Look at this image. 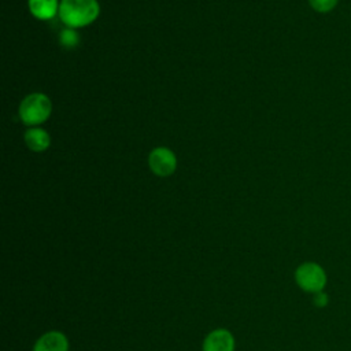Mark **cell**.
Returning <instances> with one entry per match:
<instances>
[{"label":"cell","mask_w":351,"mask_h":351,"mask_svg":"<svg viewBox=\"0 0 351 351\" xmlns=\"http://www.w3.org/2000/svg\"><path fill=\"white\" fill-rule=\"evenodd\" d=\"M25 141H26L27 147H29L32 151L41 152V151H45V149L49 147L51 138H49V134H48L44 129L32 128V129L26 130V133H25Z\"/></svg>","instance_id":"52a82bcc"},{"label":"cell","mask_w":351,"mask_h":351,"mask_svg":"<svg viewBox=\"0 0 351 351\" xmlns=\"http://www.w3.org/2000/svg\"><path fill=\"white\" fill-rule=\"evenodd\" d=\"M148 163L151 170L160 177H166L173 174V171L176 170L177 166V159L173 151H170L169 148L165 147H159L155 148L148 158Z\"/></svg>","instance_id":"277c9868"},{"label":"cell","mask_w":351,"mask_h":351,"mask_svg":"<svg viewBox=\"0 0 351 351\" xmlns=\"http://www.w3.org/2000/svg\"><path fill=\"white\" fill-rule=\"evenodd\" d=\"M52 104L44 93L27 95L19 106V117L26 125H38L48 119Z\"/></svg>","instance_id":"3957f363"},{"label":"cell","mask_w":351,"mask_h":351,"mask_svg":"<svg viewBox=\"0 0 351 351\" xmlns=\"http://www.w3.org/2000/svg\"><path fill=\"white\" fill-rule=\"evenodd\" d=\"M60 44L66 48H73L78 44V34L73 29H64L60 33Z\"/></svg>","instance_id":"30bf717a"},{"label":"cell","mask_w":351,"mask_h":351,"mask_svg":"<svg viewBox=\"0 0 351 351\" xmlns=\"http://www.w3.org/2000/svg\"><path fill=\"white\" fill-rule=\"evenodd\" d=\"M100 7L96 0H62L59 16L70 27H82L92 23L99 15Z\"/></svg>","instance_id":"6da1fadb"},{"label":"cell","mask_w":351,"mask_h":351,"mask_svg":"<svg viewBox=\"0 0 351 351\" xmlns=\"http://www.w3.org/2000/svg\"><path fill=\"white\" fill-rule=\"evenodd\" d=\"M337 3L339 0H308V4L311 5V8L321 14L330 12L332 10L336 8Z\"/></svg>","instance_id":"9c48e42d"},{"label":"cell","mask_w":351,"mask_h":351,"mask_svg":"<svg viewBox=\"0 0 351 351\" xmlns=\"http://www.w3.org/2000/svg\"><path fill=\"white\" fill-rule=\"evenodd\" d=\"M69 339L63 332L48 330L36 340L32 351H69Z\"/></svg>","instance_id":"8992f818"},{"label":"cell","mask_w":351,"mask_h":351,"mask_svg":"<svg viewBox=\"0 0 351 351\" xmlns=\"http://www.w3.org/2000/svg\"><path fill=\"white\" fill-rule=\"evenodd\" d=\"M29 10L38 19H51L59 10L58 0H29Z\"/></svg>","instance_id":"ba28073f"},{"label":"cell","mask_w":351,"mask_h":351,"mask_svg":"<svg viewBox=\"0 0 351 351\" xmlns=\"http://www.w3.org/2000/svg\"><path fill=\"white\" fill-rule=\"evenodd\" d=\"M329 302V298H328V293H325L324 291L318 292V293H314L313 295V303L317 306V307H325Z\"/></svg>","instance_id":"8fae6325"},{"label":"cell","mask_w":351,"mask_h":351,"mask_svg":"<svg viewBox=\"0 0 351 351\" xmlns=\"http://www.w3.org/2000/svg\"><path fill=\"white\" fill-rule=\"evenodd\" d=\"M295 282L296 285L307 293H318L325 289L328 282L325 269L317 262H303L295 270Z\"/></svg>","instance_id":"7a4b0ae2"},{"label":"cell","mask_w":351,"mask_h":351,"mask_svg":"<svg viewBox=\"0 0 351 351\" xmlns=\"http://www.w3.org/2000/svg\"><path fill=\"white\" fill-rule=\"evenodd\" d=\"M234 336L225 328L213 329L202 343V351H234Z\"/></svg>","instance_id":"5b68a950"}]
</instances>
